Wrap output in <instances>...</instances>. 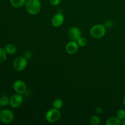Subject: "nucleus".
Returning a JSON list of instances; mask_svg holds the SVG:
<instances>
[{"instance_id":"obj_1","label":"nucleus","mask_w":125,"mask_h":125,"mask_svg":"<svg viewBox=\"0 0 125 125\" xmlns=\"http://www.w3.org/2000/svg\"><path fill=\"white\" fill-rule=\"evenodd\" d=\"M25 7L28 13L32 15H35L40 11L41 3L39 0H26Z\"/></svg>"},{"instance_id":"obj_2","label":"nucleus","mask_w":125,"mask_h":125,"mask_svg":"<svg viewBox=\"0 0 125 125\" xmlns=\"http://www.w3.org/2000/svg\"><path fill=\"white\" fill-rule=\"evenodd\" d=\"M106 33V28L105 26L101 24L94 25L90 30V34L93 38L96 39L103 37Z\"/></svg>"},{"instance_id":"obj_3","label":"nucleus","mask_w":125,"mask_h":125,"mask_svg":"<svg viewBox=\"0 0 125 125\" xmlns=\"http://www.w3.org/2000/svg\"><path fill=\"white\" fill-rule=\"evenodd\" d=\"M61 114L59 109L52 107L49 109L45 114V119L48 122L54 123L57 122L61 118Z\"/></svg>"},{"instance_id":"obj_4","label":"nucleus","mask_w":125,"mask_h":125,"mask_svg":"<svg viewBox=\"0 0 125 125\" xmlns=\"http://www.w3.org/2000/svg\"><path fill=\"white\" fill-rule=\"evenodd\" d=\"M28 65V61L23 56L16 57L13 62V67L17 72H21L26 68Z\"/></svg>"},{"instance_id":"obj_5","label":"nucleus","mask_w":125,"mask_h":125,"mask_svg":"<svg viewBox=\"0 0 125 125\" xmlns=\"http://www.w3.org/2000/svg\"><path fill=\"white\" fill-rule=\"evenodd\" d=\"M14 118V114L10 109H4L0 112V120L5 124L10 123Z\"/></svg>"},{"instance_id":"obj_6","label":"nucleus","mask_w":125,"mask_h":125,"mask_svg":"<svg viewBox=\"0 0 125 125\" xmlns=\"http://www.w3.org/2000/svg\"><path fill=\"white\" fill-rule=\"evenodd\" d=\"M23 101V96L19 94L12 95L10 98V105L13 108H18L21 106Z\"/></svg>"},{"instance_id":"obj_7","label":"nucleus","mask_w":125,"mask_h":125,"mask_svg":"<svg viewBox=\"0 0 125 125\" xmlns=\"http://www.w3.org/2000/svg\"><path fill=\"white\" fill-rule=\"evenodd\" d=\"M68 35L70 40L77 42L78 39L82 37L81 31L77 27H72L68 31Z\"/></svg>"},{"instance_id":"obj_8","label":"nucleus","mask_w":125,"mask_h":125,"mask_svg":"<svg viewBox=\"0 0 125 125\" xmlns=\"http://www.w3.org/2000/svg\"><path fill=\"white\" fill-rule=\"evenodd\" d=\"M13 88L14 91L17 94L23 95L26 91V85L22 80H17L13 84Z\"/></svg>"},{"instance_id":"obj_9","label":"nucleus","mask_w":125,"mask_h":125,"mask_svg":"<svg viewBox=\"0 0 125 125\" xmlns=\"http://www.w3.org/2000/svg\"><path fill=\"white\" fill-rule=\"evenodd\" d=\"M79 47V46L77 42L70 40L66 44L65 51L69 54H74L78 52Z\"/></svg>"},{"instance_id":"obj_10","label":"nucleus","mask_w":125,"mask_h":125,"mask_svg":"<svg viewBox=\"0 0 125 125\" xmlns=\"http://www.w3.org/2000/svg\"><path fill=\"white\" fill-rule=\"evenodd\" d=\"M64 22V16L61 13H57L52 17L51 24L55 28L61 27Z\"/></svg>"},{"instance_id":"obj_11","label":"nucleus","mask_w":125,"mask_h":125,"mask_svg":"<svg viewBox=\"0 0 125 125\" xmlns=\"http://www.w3.org/2000/svg\"><path fill=\"white\" fill-rule=\"evenodd\" d=\"M26 0H10V4L15 8H20L25 5Z\"/></svg>"},{"instance_id":"obj_12","label":"nucleus","mask_w":125,"mask_h":125,"mask_svg":"<svg viewBox=\"0 0 125 125\" xmlns=\"http://www.w3.org/2000/svg\"><path fill=\"white\" fill-rule=\"evenodd\" d=\"M106 125H122V120L116 117H111L107 119L106 122Z\"/></svg>"},{"instance_id":"obj_13","label":"nucleus","mask_w":125,"mask_h":125,"mask_svg":"<svg viewBox=\"0 0 125 125\" xmlns=\"http://www.w3.org/2000/svg\"><path fill=\"white\" fill-rule=\"evenodd\" d=\"M5 50H6L7 54L10 55L14 54L17 52V48L13 44H8L5 46Z\"/></svg>"},{"instance_id":"obj_14","label":"nucleus","mask_w":125,"mask_h":125,"mask_svg":"<svg viewBox=\"0 0 125 125\" xmlns=\"http://www.w3.org/2000/svg\"><path fill=\"white\" fill-rule=\"evenodd\" d=\"M63 105V101H62L61 99L57 98L52 103V107L55 109H57L60 110L62 108Z\"/></svg>"},{"instance_id":"obj_15","label":"nucleus","mask_w":125,"mask_h":125,"mask_svg":"<svg viewBox=\"0 0 125 125\" xmlns=\"http://www.w3.org/2000/svg\"><path fill=\"white\" fill-rule=\"evenodd\" d=\"M7 58V52L5 49L0 48V63L4 62Z\"/></svg>"},{"instance_id":"obj_16","label":"nucleus","mask_w":125,"mask_h":125,"mask_svg":"<svg viewBox=\"0 0 125 125\" xmlns=\"http://www.w3.org/2000/svg\"><path fill=\"white\" fill-rule=\"evenodd\" d=\"M90 123L92 125H98L100 123V118L97 115L92 116L90 119Z\"/></svg>"},{"instance_id":"obj_17","label":"nucleus","mask_w":125,"mask_h":125,"mask_svg":"<svg viewBox=\"0 0 125 125\" xmlns=\"http://www.w3.org/2000/svg\"><path fill=\"white\" fill-rule=\"evenodd\" d=\"M10 104V100L7 96H4L0 98V104L1 106H6Z\"/></svg>"},{"instance_id":"obj_18","label":"nucleus","mask_w":125,"mask_h":125,"mask_svg":"<svg viewBox=\"0 0 125 125\" xmlns=\"http://www.w3.org/2000/svg\"><path fill=\"white\" fill-rule=\"evenodd\" d=\"M77 43H78L79 46H80V47H84L87 44V40L85 38L81 37H80L78 39Z\"/></svg>"},{"instance_id":"obj_19","label":"nucleus","mask_w":125,"mask_h":125,"mask_svg":"<svg viewBox=\"0 0 125 125\" xmlns=\"http://www.w3.org/2000/svg\"><path fill=\"white\" fill-rule=\"evenodd\" d=\"M117 117L121 120H123L125 118V110L119 109L117 112Z\"/></svg>"},{"instance_id":"obj_20","label":"nucleus","mask_w":125,"mask_h":125,"mask_svg":"<svg viewBox=\"0 0 125 125\" xmlns=\"http://www.w3.org/2000/svg\"><path fill=\"white\" fill-rule=\"evenodd\" d=\"M50 4L53 6H57L61 2V0H50Z\"/></svg>"},{"instance_id":"obj_21","label":"nucleus","mask_w":125,"mask_h":125,"mask_svg":"<svg viewBox=\"0 0 125 125\" xmlns=\"http://www.w3.org/2000/svg\"><path fill=\"white\" fill-rule=\"evenodd\" d=\"M122 125H125V118L124 120H122Z\"/></svg>"},{"instance_id":"obj_22","label":"nucleus","mask_w":125,"mask_h":125,"mask_svg":"<svg viewBox=\"0 0 125 125\" xmlns=\"http://www.w3.org/2000/svg\"><path fill=\"white\" fill-rule=\"evenodd\" d=\"M123 104H124V106H125V95L124 96V98H123Z\"/></svg>"},{"instance_id":"obj_23","label":"nucleus","mask_w":125,"mask_h":125,"mask_svg":"<svg viewBox=\"0 0 125 125\" xmlns=\"http://www.w3.org/2000/svg\"><path fill=\"white\" fill-rule=\"evenodd\" d=\"M1 104H0V107H1Z\"/></svg>"}]
</instances>
